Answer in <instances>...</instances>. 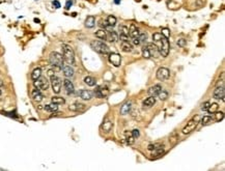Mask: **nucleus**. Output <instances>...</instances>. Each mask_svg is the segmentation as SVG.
Masks as SVG:
<instances>
[{
  "mask_svg": "<svg viewBox=\"0 0 225 171\" xmlns=\"http://www.w3.org/2000/svg\"><path fill=\"white\" fill-rule=\"evenodd\" d=\"M86 109V106L84 104H82V103H74V104H72L71 106L69 107V110H71V111H74V112H83V111H85Z\"/></svg>",
  "mask_w": 225,
  "mask_h": 171,
  "instance_id": "nucleus-12",
  "label": "nucleus"
},
{
  "mask_svg": "<svg viewBox=\"0 0 225 171\" xmlns=\"http://www.w3.org/2000/svg\"><path fill=\"white\" fill-rule=\"evenodd\" d=\"M198 122H199V116L198 115H196V116L193 117V118L191 119V120H190L187 124H186L185 128L183 129V134H184V135H188V134L192 133L195 129H196Z\"/></svg>",
  "mask_w": 225,
  "mask_h": 171,
  "instance_id": "nucleus-4",
  "label": "nucleus"
},
{
  "mask_svg": "<svg viewBox=\"0 0 225 171\" xmlns=\"http://www.w3.org/2000/svg\"><path fill=\"white\" fill-rule=\"evenodd\" d=\"M111 129H112V122L108 118H106L102 124V130L104 132H106V133H109L111 131Z\"/></svg>",
  "mask_w": 225,
  "mask_h": 171,
  "instance_id": "nucleus-21",
  "label": "nucleus"
},
{
  "mask_svg": "<svg viewBox=\"0 0 225 171\" xmlns=\"http://www.w3.org/2000/svg\"><path fill=\"white\" fill-rule=\"evenodd\" d=\"M62 69V72H63V75L66 77V78H70V77H73L74 76V70L71 65H63L61 67Z\"/></svg>",
  "mask_w": 225,
  "mask_h": 171,
  "instance_id": "nucleus-19",
  "label": "nucleus"
},
{
  "mask_svg": "<svg viewBox=\"0 0 225 171\" xmlns=\"http://www.w3.org/2000/svg\"><path fill=\"white\" fill-rule=\"evenodd\" d=\"M95 97H106L107 95H109V89L107 87H98L97 89H95Z\"/></svg>",
  "mask_w": 225,
  "mask_h": 171,
  "instance_id": "nucleus-15",
  "label": "nucleus"
},
{
  "mask_svg": "<svg viewBox=\"0 0 225 171\" xmlns=\"http://www.w3.org/2000/svg\"><path fill=\"white\" fill-rule=\"evenodd\" d=\"M3 85V82H2V81H1V80H0V87H1V86H2Z\"/></svg>",
  "mask_w": 225,
  "mask_h": 171,
  "instance_id": "nucleus-55",
  "label": "nucleus"
},
{
  "mask_svg": "<svg viewBox=\"0 0 225 171\" xmlns=\"http://www.w3.org/2000/svg\"><path fill=\"white\" fill-rule=\"evenodd\" d=\"M63 86H64V89H65V92L68 95H72L74 93L75 91V87H74V84L72 83V81L69 80V79L66 78L63 80Z\"/></svg>",
  "mask_w": 225,
  "mask_h": 171,
  "instance_id": "nucleus-14",
  "label": "nucleus"
},
{
  "mask_svg": "<svg viewBox=\"0 0 225 171\" xmlns=\"http://www.w3.org/2000/svg\"><path fill=\"white\" fill-rule=\"evenodd\" d=\"M157 97H159V99H160L161 101H165V100H167V97H168V92L162 89V90L159 92V95H157Z\"/></svg>",
  "mask_w": 225,
  "mask_h": 171,
  "instance_id": "nucleus-38",
  "label": "nucleus"
},
{
  "mask_svg": "<svg viewBox=\"0 0 225 171\" xmlns=\"http://www.w3.org/2000/svg\"><path fill=\"white\" fill-rule=\"evenodd\" d=\"M90 46H91V48L95 52L100 53V54H109L110 53L109 47L105 43L101 42V40H91L90 42Z\"/></svg>",
  "mask_w": 225,
  "mask_h": 171,
  "instance_id": "nucleus-3",
  "label": "nucleus"
},
{
  "mask_svg": "<svg viewBox=\"0 0 225 171\" xmlns=\"http://www.w3.org/2000/svg\"><path fill=\"white\" fill-rule=\"evenodd\" d=\"M170 76V72L168 69L166 67H160L158 71H157V79L160 81H165L169 78Z\"/></svg>",
  "mask_w": 225,
  "mask_h": 171,
  "instance_id": "nucleus-8",
  "label": "nucleus"
},
{
  "mask_svg": "<svg viewBox=\"0 0 225 171\" xmlns=\"http://www.w3.org/2000/svg\"><path fill=\"white\" fill-rule=\"evenodd\" d=\"M145 47L147 48V50L149 51V53H150V56H156L157 52H158V47H157V45H154V44H147Z\"/></svg>",
  "mask_w": 225,
  "mask_h": 171,
  "instance_id": "nucleus-25",
  "label": "nucleus"
},
{
  "mask_svg": "<svg viewBox=\"0 0 225 171\" xmlns=\"http://www.w3.org/2000/svg\"><path fill=\"white\" fill-rule=\"evenodd\" d=\"M142 55H143V57H144V58H146V59H147V58H150V57H152V56H150V53H149V51L147 50V48L145 47V46L142 48Z\"/></svg>",
  "mask_w": 225,
  "mask_h": 171,
  "instance_id": "nucleus-42",
  "label": "nucleus"
},
{
  "mask_svg": "<svg viewBox=\"0 0 225 171\" xmlns=\"http://www.w3.org/2000/svg\"><path fill=\"white\" fill-rule=\"evenodd\" d=\"M71 5H72V1H71V0H69V1H68V2H66V8H70V7H71Z\"/></svg>",
  "mask_w": 225,
  "mask_h": 171,
  "instance_id": "nucleus-53",
  "label": "nucleus"
},
{
  "mask_svg": "<svg viewBox=\"0 0 225 171\" xmlns=\"http://www.w3.org/2000/svg\"><path fill=\"white\" fill-rule=\"evenodd\" d=\"M138 38H139L140 43H144V42H146V40H147L146 33H144V32H140L139 35H138Z\"/></svg>",
  "mask_w": 225,
  "mask_h": 171,
  "instance_id": "nucleus-43",
  "label": "nucleus"
},
{
  "mask_svg": "<svg viewBox=\"0 0 225 171\" xmlns=\"http://www.w3.org/2000/svg\"><path fill=\"white\" fill-rule=\"evenodd\" d=\"M32 99L34 102H40V101L44 99V95H42V92H40V89H38V88L36 87V89H33L32 90Z\"/></svg>",
  "mask_w": 225,
  "mask_h": 171,
  "instance_id": "nucleus-18",
  "label": "nucleus"
},
{
  "mask_svg": "<svg viewBox=\"0 0 225 171\" xmlns=\"http://www.w3.org/2000/svg\"><path fill=\"white\" fill-rule=\"evenodd\" d=\"M99 25H100L101 27H102L103 29H106L107 27L109 26V25H108V23H107L106 20H104V21H103V20H101V21H100V24H99Z\"/></svg>",
  "mask_w": 225,
  "mask_h": 171,
  "instance_id": "nucleus-46",
  "label": "nucleus"
},
{
  "mask_svg": "<svg viewBox=\"0 0 225 171\" xmlns=\"http://www.w3.org/2000/svg\"><path fill=\"white\" fill-rule=\"evenodd\" d=\"M125 136H126V141H127V143H128L129 145L134 144V142H135V139H134V137L132 136V133H131V132L126 131V132H125Z\"/></svg>",
  "mask_w": 225,
  "mask_h": 171,
  "instance_id": "nucleus-30",
  "label": "nucleus"
},
{
  "mask_svg": "<svg viewBox=\"0 0 225 171\" xmlns=\"http://www.w3.org/2000/svg\"><path fill=\"white\" fill-rule=\"evenodd\" d=\"M42 76V70L40 69V67H36V69H34L32 71V73H31V78H32L33 81H36L38 80L40 77Z\"/></svg>",
  "mask_w": 225,
  "mask_h": 171,
  "instance_id": "nucleus-29",
  "label": "nucleus"
},
{
  "mask_svg": "<svg viewBox=\"0 0 225 171\" xmlns=\"http://www.w3.org/2000/svg\"><path fill=\"white\" fill-rule=\"evenodd\" d=\"M214 121V119L211 116H203L201 119V124L202 126H209Z\"/></svg>",
  "mask_w": 225,
  "mask_h": 171,
  "instance_id": "nucleus-35",
  "label": "nucleus"
},
{
  "mask_svg": "<svg viewBox=\"0 0 225 171\" xmlns=\"http://www.w3.org/2000/svg\"><path fill=\"white\" fill-rule=\"evenodd\" d=\"M121 50L126 53L132 52L133 46L129 43V40H121Z\"/></svg>",
  "mask_w": 225,
  "mask_h": 171,
  "instance_id": "nucleus-20",
  "label": "nucleus"
},
{
  "mask_svg": "<svg viewBox=\"0 0 225 171\" xmlns=\"http://www.w3.org/2000/svg\"><path fill=\"white\" fill-rule=\"evenodd\" d=\"M84 83L87 84L88 86H95V79L93 77L87 76L84 78Z\"/></svg>",
  "mask_w": 225,
  "mask_h": 171,
  "instance_id": "nucleus-33",
  "label": "nucleus"
},
{
  "mask_svg": "<svg viewBox=\"0 0 225 171\" xmlns=\"http://www.w3.org/2000/svg\"><path fill=\"white\" fill-rule=\"evenodd\" d=\"M224 97H225L224 86H218L215 89V91H214V99L224 101Z\"/></svg>",
  "mask_w": 225,
  "mask_h": 171,
  "instance_id": "nucleus-11",
  "label": "nucleus"
},
{
  "mask_svg": "<svg viewBox=\"0 0 225 171\" xmlns=\"http://www.w3.org/2000/svg\"><path fill=\"white\" fill-rule=\"evenodd\" d=\"M210 105H211V103H210V102H204L203 104L201 105V110H203V111H206V110L209 109Z\"/></svg>",
  "mask_w": 225,
  "mask_h": 171,
  "instance_id": "nucleus-47",
  "label": "nucleus"
},
{
  "mask_svg": "<svg viewBox=\"0 0 225 171\" xmlns=\"http://www.w3.org/2000/svg\"><path fill=\"white\" fill-rule=\"evenodd\" d=\"M162 90V86L160 84H156V85L152 86V87L148 89V93L149 95H153V97H157L159 95V92Z\"/></svg>",
  "mask_w": 225,
  "mask_h": 171,
  "instance_id": "nucleus-17",
  "label": "nucleus"
},
{
  "mask_svg": "<svg viewBox=\"0 0 225 171\" xmlns=\"http://www.w3.org/2000/svg\"><path fill=\"white\" fill-rule=\"evenodd\" d=\"M51 103L56 104V105H63L64 103H65V100L61 97H53L52 99H51Z\"/></svg>",
  "mask_w": 225,
  "mask_h": 171,
  "instance_id": "nucleus-31",
  "label": "nucleus"
},
{
  "mask_svg": "<svg viewBox=\"0 0 225 171\" xmlns=\"http://www.w3.org/2000/svg\"><path fill=\"white\" fill-rule=\"evenodd\" d=\"M106 21H107V23H108V25L111 26V27H113V26H115L116 25V18L114 17V16H112V15H110V16L107 17Z\"/></svg>",
  "mask_w": 225,
  "mask_h": 171,
  "instance_id": "nucleus-34",
  "label": "nucleus"
},
{
  "mask_svg": "<svg viewBox=\"0 0 225 171\" xmlns=\"http://www.w3.org/2000/svg\"><path fill=\"white\" fill-rule=\"evenodd\" d=\"M164 147H165V146H162V147L157 148V149L153 150V154H152L153 158L156 159V158H159V157H161V156H163L164 152H165V148Z\"/></svg>",
  "mask_w": 225,
  "mask_h": 171,
  "instance_id": "nucleus-26",
  "label": "nucleus"
},
{
  "mask_svg": "<svg viewBox=\"0 0 225 171\" xmlns=\"http://www.w3.org/2000/svg\"><path fill=\"white\" fill-rule=\"evenodd\" d=\"M161 34L163 36H165L166 38H169V36H170V31H169L168 28H163V29H162Z\"/></svg>",
  "mask_w": 225,
  "mask_h": 171,
  "instance_id": "nucleus-44",
  "label": "nucleus"
},
{
  "mask_svg": "<svg viewBox=\"0 0 225 171\" xmlns=\"http://www.w3.org/2000/svg\"><path fill=\"white\" fill-rule=\"evenodd\" d=\"M121 0H114V3L115 4H121Z\"/></svg>",
  "mask_w": 225,
  "mask_h": 171,
  "instance_id": "nucleus-54",
  "label": "nucleus"
},
{
  "mask_svg": "<svg viewBox=\"0 0 225 171\" xmlns=\"http://www.w3.org/2000/svg\"><path fill=\"white\" fill-rule=\"evenodd\" d=\"M34 86L40 90H47L49 88V81L45 78V77L40 76L38 80L34 81Z\"/></svg>",
  "mask_w": 225,
  "mask_h": 171,
  "instance_id": "nucleus-6",
  "label": "nucleus"
},
{
  "mask_svg": "<svg viewBox=\"0 0 225 171\" xmlns=\"http://www.w3.org/2000/svg\"><path fill=\"white\" fill-rule=\"evenodd\" d=\"M139 29L137 28L135 24H131L130 28H129V36H131L132 38H135L139 35Z\"/></svg>",
  "mask_w": 225,
  "mask_h": 171,
  "instance_id": "nucleus-16",
  "label": "nucleus"
},
{
  "mask_svg": "<svg viewBox=\"0 0 225 171\" xmlns=\"http://www.w3.org/2000/svg\"><path fill=\"white\" fill-rule=\"evenodd\" d=\"M53 5H54V6L55 7H56V8H59V7H60V3H59V1H57V0H54V1H53Z\"/></svg>",
  "mask_w": 225,
  "mask_h": 171,
  "instance_id": "nucleus-50",
  "label": "nucleus"
},
{
  "mask_svg": "<svg viewBox=\"0 0 225 171\" xmlns=\"http://www.w3.org/2000/svg\"><path fill=\"white\" fill-rule=\"evenodd\" d=\"M0 95H1V90H0Z\"/></svg>",
  "mask_w": 225,
  "mask_h": 171,
  "instance_id": "nucleus-56",
  "label": "nucleus"
},
{
  "mask_svg": "<svg viewBox=\"0 0 225 171\" xmlns=\"http://www.w3.org/2000/svg\"><path fill=\"white\" fill-rule=\"evenodd\" d=\"M45 110H47L48 112H57L58 111V105L56 104H49L45 106Z\"/></svg>",
  "mask_w": 225,
  "mask_h": 171,
  "instance_id": "nucleus-32",
  "label": "nucleus"
},
{
  "mask_svg": "<svg viewBox=\"0 0 225 171\" xmlns=\"http://www.w3.org/2000/svg\"><path fill=\"white\" fill-rule=\"evenodd\" d=\"M121 40H129V36L121 35Z\"/></svg>",
  "mask_w": 225,
  "mask_h": 171,
  "instance_id": "nucleus-52",
  "label": "nucleus"
},
{
  "mask_svg": "<svg viewBox=\"0 0 225 171\" xmlns=\"http://www.w3.org/2000/svg\"><path fill=\"white\" fill-rule=\"evenodd\" d=\"M133 43H134V45L135 46H138V45H140V40H139V38H138V36L137 38H133Z\"/></svg>",
  "mask_w": 225,
  "mask_h": 171,
  "instance_id": "nucleus-49",
  "label": "nucleus"
},
{
  "mask_svg": "<svg viewBox=\"0 0 225 171\" xmlns=\"http://www.w3.org/2000/svg\"><path fill=\"white\" fill-rule=\"evenodd\" d=\"M214 115H215V120L216 121H221L223 118H224V113H223V112H217L216 111Z\"/></svg>",
  "mask_w": 225,
  "mask_h": 171,
  "instance_id": "nucleus-40",
  "label": "nucleus"
},
{
  "mask_svg": "<svg viewBox=\"0 0 225 171\" xmlns=\"http://www.w3.org/2000/svg\"><path fill=\"white\" fill-rule=\"evenodd\" d=\"M186 44H187V42H186L185 38H180V40H178V45L180 46V47H185Z\"/></svg>",
  "mask_w": 225,
  "mask_h": 171,
  "instance_id": "nucleus-48",
  "label": "nucleus"
},
{
  "mask_svg": "<svg viewBox=\"0 0 225 171\" xmlns=\"http://www.w3.org/2000/svg\"><path fill=\"white\" fill-rule=\"evenodd\" d=\"M218 109H219V105L217 104V103H213V104L210 105L209 109L206 110V111L209 112V113H215Z\"/></svg>",
  "mask_w": 225,
  "mask_h": 171,
  "instance_id": "nucleus-36",
  "label": "nucleus"
},
{
  "mask_svg": "<svg viewBox=\"0 0 225 171\" xmlns=\"http://www.w3.org/2000/svg\"><path fill=\"white\" fill-rule=\"evenodd\" d=\"M0 54H1V52H0Z\"/></svg>",
  "mask_w": 225,
  "mask_h": 171,
  "instance_id": "nucleus-57",
  "label": "nucleus"
},
{
  "mask_svg": "<svg viewBox=\"0 0 225 171\" xmlns=\"http://www.w3.org/2000/svg\"><path fill=\"white\" fill-rule=\"evenodd\" d=\"M62 56H63L64 61L70 65H75V53H74L73 48L69 45H62Z\"/></svg>",
  "mask_w": 225,
  "mask_h": 171,
  "instance_id": "nucleus-1",
  "label": "nucleus"
},
{
  "mask_svg": "<svg viewBox=\"0 0 225 171\" xmlns=\"http://www.w3.org/2000/svg\"><path fill=\"white\" fill-rule=\"evenodd\" d=\"M155 104H156V97H153V95L147 97L146 100L143 102V106H144V107H152V106H154Z\"/></svg>",
  "mask_w": 225,
  "mask_h": 171,
  "instance_id": "nucleus-27",
  "label": "nucleus"
},
{
  "mask_svg": "<svg viewBox=\"0 0 225 171\" xmlns=\"http://www.w3.org/2000/svg\"><path fill=\"white\" fill-rule=\"evenodd\" d=\"M95 25V18L93 16H88L85 20V27L87 28H93Z\"/></svg>",
  "mask_w": 225,
  "mask_h": 171,
  "instance_id": "nucleus-23",
  "label": "nucleus"
},
{
  "mask_svg": "<svg viewBox=\"0 0 225 171\" xmlns=\"http://www.w3.org/2000/svg\"><path fill=\"white\" fill-rule=\"evenodd\" d=\"M95 38H100V40H107V31H106V29H99V30L97 31L95 33Z\"/></svg>",
  "mask_w": 225,
  "mask_h": 171,
  "instance_id": "nucleus-24",
  "label": "nucleus"
},
{
  "mask_svg": "<svg viewBox=\"0 0 225 171\" xmlns=\"http://www.w3.org/2000/svg\"><path fill=\"white\" fill-rule=\"evenodd\" d=\"M78 95L81 97V99H82V100L89 101V100H91V99H93V93L91 92L90 90H87V89H81V90H79Z\"/></svg>",
  "mask_w": 225,
  "mask_h": 171,
  "instance_id": "nucleus-13",
  "label": "nucleus"
},
{
  "mask_svg": "<svg viewBox=\"0 0 225 171\" xmlns=\"http://www.w3.org/2000/svg\"><path fill=\"white\" fill-rule=\"evenodd\" d=\"M162 146H164L163 143H153V144H149L148 146H147V149L148 150H155V149H157V148L162 147Z\"/></svg>",
  "mask_w": 225,
  "mask_h": 171,
  "instance_id": "nucleus-37",
  "label": "nucleus"
},
{
  "mask_svg": "<svg viewBox=\"0 0 225 171\" xmlns=\"http://www.w3.org/2000/svg\"><path fill=\"white\" fill-rule=\"evenodd\" d=\"M169 48H170V46H169L168 38H166L165 36L162 35V38H161V45H160V47L158 48V50H159L161 56L167 57V55H168V53H169Z\"/></svg>",
  "mask_w": 225,
  "mask_h": 171,
  "instance_id": "nucleus-5",
  "label": "nucleus"
},
{
  "mask_svg": "<svg viewBox=\"0 0 225 171\" xmlns=\"http://www.w3.org/2000/svg\"><path fill=\"white\" fill-rule=\"evenodd\" d=\"M119 31H121V35H126L129 36V28L125 25L119 26Z\"/></svg>",
  "mask_w": 225,
  "mask_h": 171,
  "instance_id": "nucleus-39",
  "label": "nucleus"
},
{
  "mask_svg": "<svg viewBox=\"0 0 225 171\" xmlns=\"http://www.w3.org/2000/svg\"><path fill=\"white\" fill-rule=\"evenodd\" d=\"M109 61L113 64L114 67H119L121 63V57L117 53H109Z\"/></svg>",
  "mask_w": 225,
  "mask_h": 171,
  "instance_id": "nucleus-9",
  "label": "nucleus"
},
{
  "mask_svg": "<svg viewBox=\"0 0 225 171\" xmlns=\"http://www.w3.org/2000/svg\"><path fill=\"white\" fill-rule=\"evenodd\" d=\"M178 139H180V136H178V132H173L170 136H169V142L171 145H176L178 143Z\"/></svg>",
  "mask_w": 225,
  "mask_h": 171,
  "instance_id": "nucleus-28",
  "label": "nucleus"
},
{
  "mask_svg": "<svg viewBox=\"0 0 225 171\" xmlns=\"http://www.w3.org/2000/svg\"><path fill=\"white\" fill-rule=\"evenodd\" d=\"M161 38H162V34L159 33V32H156V33L153 34V40L156 43H161Z\"/></svg>",
  "mask_w": 225,
  "mask_h": 171,
  "instance_id": "nucleus-41",
  "label": "nucleus"
},
{
  "mask_svg": "<svg viewBox=\"0 0 225 171\" xmlns=\"http://www.w3.org/2000/svg\"><path fill=\"white\" fill-rule=\"evenodd\" d=\"M131 133H132V136L134 137V139H137V138L140 136L139 130H137V129H134V130H133V131L131 132Z\"/></svg>",
  "mask_w": 225,
  "mask_h": 171,
  "instance_id": "nucleus-45",
  "label": "nucleus"
},
{
  "mask_svg": "<svg viewBox=\"0 0 225 171\" xmlns=\"http://www.w3.org/2000/svg\"><path fill=\"white\" fill-rule=\"evenodd\" d=\"M48 75H49V77L51 78L52 76H54V72H53L52 70H50V71H48Z\"/></svg>",
  "mask_w": 225,
  "mask_h": 171,
  "instance_id": "nucleus-51",
  "label": "nucleus"
},
{
  "mask_svg": "<svg viewBox=\"0 0 225 171\" xmlns=\"http://www.w3.org/2000/svg\"><path fill=\"white\" fill-rule=\"evenodd\" d=\"M49 61L53 67H57V69H61L63 67L64 59L63 56L58 52H51L49 55Z\"/></svg>",
  "mask_w": 225,
  "mask_h": 171,
  "instance_id": "nucleus-2",
  "label": "nucleus"
},
{
  "mask_svg": "<svg viewBox=\"0 0 225 171\" xmlns=\"http://www.w3.org/2000/svg\"><path fill=\"white\" fill-rule=\"evenodd\" d=\"M111 26H108L106 28V31H107V40H109L111 43H115L116 40H118V35L116 33L115 31L113 29L110 28Z\"/></svg>",
  "mask_w": 225,
  "mask_h": 171,
  "instance_id": "nucleus-10",
  "label": "nucleus"
},
{
  "mask_svg": "<svg viewBox=\"0 0 225 171\" xmlns=\"http://www.w3.org/2000/svg\"><path fill=\"white\" fill-rule=\"evenodd\" d=\"M131 106H132V103L131 102L125 103V104H123L121 108V115H126V114H128L131 110Z\"/></svg>",
  "mask_w": 225,
  "mask_h": 171,
  "instance_id": "nucleus-22",
  "label": "nucleus"
},
{
  "mask_svg": "<svg viewBox=\"0 0 225 171\" xmlns=\"http://www.w3.org/2000/svg\"><path fill=\"white\" fill-rule=\"evenodd\" d=\"M51 85H52V89L54 93H59L61 90V80L60 78L54 76L51 77Z\"/></svg>",
  "mask_w": 225,
  "mask_h": 171,
  "instance_id": "nucleus-7",
  "label": "nucleus"
}]
</instances>
